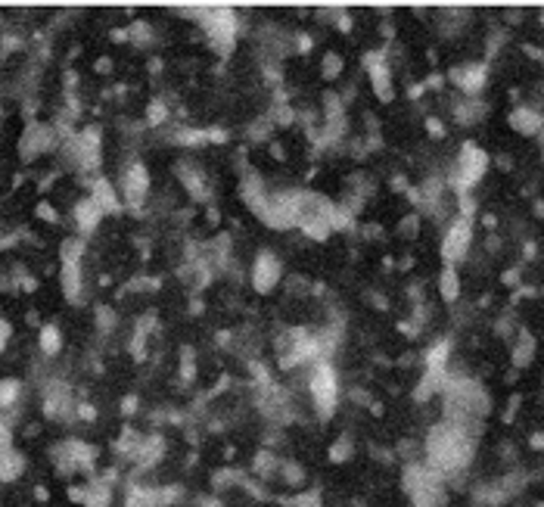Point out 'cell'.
Returning a JSON list of instances; mask_svg holds the SVG:
<instances>
[{
	"label": "cell",
	"instance_id": "7a4b0ae2",
	"mask_svg": "<svg viewBox=\"0 0 544 507\" xmlns=\"http://www.w3.org/2000/svg\"><path fill=\"white\" fill-rule=\"evenodd\" d=\"M311 399L318 405L320 417H330L333 408L339 401V383H336V370L330 361H318L311 370Z\"/></svg>",
	"mask_w": 544,
	"mask_h": 507
},
{
	"label": "cell",
	"instance_id": "cb8c5ba5",
	"mask_svg": "<svg viewBox=\"0 0 544 507\" xmlns=\"http://www.w3.org/2000/svg\"><path fill=\"white\" fill-rule=\"evenodd\" d=\"M532 445H535V448H544V432H535V436H532Z\"/></svg>",
	"mask_w": 544,
	"mask_h": 507
},
{
	"label": "cell",
	"instance_id": "5bb4252c",
	"mask_svg": "<svg viewBox=\"0 0 544 507\" xmlns=\"http://www.w3.org/2000/svg\"><path fill=\"white\" fill-rule=\"evenodd\" d=\"M451 78L460 84V90H467V94H479L482 84H485V66H463V69L451 72Z\"/></svg>",
	"mask_w": 544,
	"mask_h": 507
},
{
	"label": "cell",
	"instance_id": "44dd1931",
	"mask_svg": "<svg viewBox=\"0 0 544 507\" xmlns=\"http://www.w3.org/2000/svg\"><path fill=\"white\" fill-rule=\"evenodd\" d=\"M10 333H13V327H10V321L0 318V355H3V349H7L10 343Z\"/></svg>",
	"mask_w": 544,
	"mask_h": 507
},
{
	"label": "cell",
	"instance_id": "277c9868",
	"mask_svg": "<svg viewBox=\"0 0 544 507\" xmlns=\"http://www.w3.org/2000/svg\"><path fill=\"white\" fill-rule=\"evenodd\" d=\"M488 169V156L473 144H463L460 159H457V190L467 193L473 184H479V178L485 175Z\"/></svg>",
	"mask_w": 544,
	"mask_h": 507
},
{
	"label": "cell",
	"instance_id": "ffe728a7",
	"mask_svg": "<svg viewBox=\"0 0 544 507\" xmlns=\"http://www.w3.org/2000/svg\"><path fill=\"white\" fill-rule=\"evenodd\" d=\"M10 445H13V423L7 414H0V448H10Z\"/></svg>",
	"mask_w": 544,
	"mask_h": 507
},
{
	"label": "cell",
	"instance_id": "9a60e30c",
	"mask_svg": "<svg viewBox=\"0 0 544 507\" xmlns=\"http://www.w3.org/2000/svg\"><path fill=\"white\" fill-rule=\"evenodd\" d=\"M38 349H41V355H47V358H57L59 352H63V333H59V327H53V324L41 327Z\"/></svg>",
	"mask_w": 544,
	"mask_h": 507
},
{
	"label": "cell",
	"instance_id": "2e32d148",
	"mask_svg": "<svg viewBox=\"0 0 544 507\" xmlns=\"http://www.w3.org/2000/svg\"><path fill=\"white\" fill-rule=\"evenodd\" d=\"M510 125L516 128L519 134H538V131H541V125H544V119L535 113V109L523 106V109H516V113L510 115Z\"/></svg>",
	"mask_w": 544,
	"mask_h": 507
},
{
	"label": "cell",
	"instance_id": "6da1fadb",
	"mask_svg": "<svg viewBox=\"0 0 544 507\" xmlns=\"http://www.w3.org/2000/svg\"><path fill=\"white\" fill-rule=\"evenodd\" d=\"M426 457L436 473H454V470L467 467V461L473 457V432L445 420L426 439Z\"/></svg>",
	"mask_w": 544,
	"mask_h": 507
},
{
	"label": "cell",
	"instance_id": "4fadbf2b",
	"mask_svg": "<svg viewBox=\"0 0 544 507\" xmlns=\"http://www.w3.org/2000/svg\"><path fill=\"white\" fill-rule=\"evenodd\" d=\"M22 395H26V383L16 380V376H7L0 380V414H10L19 408Z\"/></svg>",
	"mask_w": 544,
	"mask_h": 507
},
{
	"label": "cell",
	"instance_id": "30bf717a",
	"mask_svg": "<svg viewBox=\"0 0 544 507\" xmlns=\"http://www.w3.org/2000/svg\"><path fill=\"white\" fill-rule=\"evenodd\" d=\"M103 218H106V215L100 212V206H97L90 196H84V200L75 202V209H72V221H75V227H78L81 237H90V233L103 224Z\"/></svg>",
	"mask_w": 544,
	"mask_h": 507
},
{
	"label": "cell",
	"instance_id": "603a6c76",
	"mask_svg": "<svg viewBox=\"0 0 544 507\" xmlns=\"http://www.w3.org/2000/svg\"><path fill=\"white\" fill-rule=\"evenodd\" d=\"M162 119H168V113H165L159 103H153V106H150V122H153V125H159Z\"/></svg>",
	"mask_w": 544,
	"mask_h": 507
},
{
	"label": "cell",
	"instance_id": "8992f818",
	"mask_svg": "<svg viewBox=\"0 0 544 507\" xmlns=\"http://www.w3.org/2000/svg\"><path fill=\"white\" fill-rule=\"evenodd\" d=\"M119 190L125 196L128 206H140L150 193V171H146L144 162H131L125 171H122V181H119Z\"/></svg>",
	"mask_w": 544,
	"mask_h": 507
},
{
	"label": "cell",
	"instance_id": "52a82bcc",
	"mask_svg": "<svg viewBox=\"0 0 544 507\" xmlns=\"http://www.w3.org/2000/svg\"><path fill=\"white\" fill-rule=\"evenodd\" d=\"M469 243H473V227H469V218H457L454 224L448 227L445 240H442V258L448 265L460 262V258L469 252Z\"/></svg>",
	"mask_w": 544,
	"mask_h": 507
},
{
	"label": "cell",
	"instance_id": "e0dca14e",
	"mask_svg": "<svg viewBox=\"0 0 544 507\" xmlns=\"http://www.w3.org/2000/svg\"><path fill=\"white\" fill-rule=\"evenodd\" d=\"M438 293H442L445 302H454L457 296H460V277H457L454 265H445L442 277H438Z\"/></svg>",
	"mask_w": 544,
	"mask_h": 507
},
{
	"label": "cell",
	"instance_id": "8fae6325",
	"mask_svg": "<svg viewBox=\"0 0 544 507\" xmlns=\"http://www.w3.org/2000/svg\"><path fill=\"white\" fill-rule=\"evenodd\" d=\"M28 470V457L22 455L16 445L0 448V482H16L22 479V473Z\"/></svg>",
	"mask_w": 544,
	"mask_h": 507
},
{
	"label": "cell",
	"instance_id": "ac0fdd59",
	"mask_svg": "<svg viewBox=\"0 0 544 507\" xmlns=\"http://www.w3.org/2000/svg\"><path fill=\"white\" fill-rule=\"evenodd\" d=\"M532 352H535V343H532V336H523L519 339V345H516V352H513V364H529L532 361Z\"/></svg>",
	"mask_w": 544,
	"mask_h": 507
},
{
	"label": "cell",
	"instance_id": "ba28073f",
	"mask_svg": "<svg viewBox=\"0 0 544 507\" xmlns=\"http://www.w3.org/2000/svg\"><path fill=\"white\" fill-rule=\"evenodd\" d=\"M364 66H367L370 84H373L376 97L380 100H392V72H389V63L382 53H367L364 57Z\"/></svg>",
	"mask_w": 544,
	"mask_h": 507
},
{
	"label": "cell",
	"instance_id": "7c38bea8",
	"mask_svg": "<svg viewBox=\"0 0 544 507\" xmlns=\"http://www.w3.org/2000/svg\"><path fill=\"white\" fill-rule=\"evenodd\" d=\"M90 200L100 206L103 215H115L122 209V200H119V190H115L113 181H106V178H97L94 184H90Z\"/></svg>",
	"mask_w": 544,
	"mask_h": 507
},
{
	"label": "cell",
	"instance_id": "d6986e66",
	"mask_svg": "<svg viewBox=\"0 0 544 507\" xmlns=\"http://www.w3.org/2000/svg\"><path fill=\"white\" fill-rule=\"evenodd\" d=\"M342 72V57L339 53H327L324 57V78H336Z\"/></svg>",
	"mask_w": 544,
	"mask_h": 507
},
{
	"label": "cell",
	"instance_id": "9c48e42d",
	"mask_svg": "<svg viewBox=\"0 0 544 507\" xmlns=\"http://www.w3.org/2000/svg\"><path fill=\"white\" fill-rule=\"evenodd\" d=\"M175 492L153 486H131L125 495V507H168Z\"/></svg>",
	"mask_w": 544,
	"mask_h": 507
},
{
	"label": "cell",
	"instance_id": "7402d4cb",
	"mask_svg": "<svg viewBox=\"0 0 544 507\" xmlns=\"http://www.w3.org/2000/svg\"><path fill=\"white\" fill-rule=\"evenodd\" d=\"M349 442H336V445H333V451H330V457H333V461H345V457H349Z\"/></svg>",
	"mask_w": 544,
	"mask_h": 507
},
{
	"label": "cell",
	"instance_id": "5b68a950",
	"mask_svg": "<svg viewBox=\"0 0 544 507\" xmlns=\"http://www.w3.org/2000/svg\"><path fill=\"white\" fill-rule=\"evenodd\" d=\"M283 277V262L274 256V252H258L255 256V265H252V287L255 293L268 296L274 293V287L280 283Z\"/></svg>",
	"mask_w": 544,
	"mask_h": 507
},
{
	"label": "cell",
	"instance_id": "3957f363",
	"mask_svg": "<svg viewBox=\"0 0 544 507\" xmlns=\"http://www.w3.org/2000/svg\"><path fill=\"white\" fill-rule=\"evenodd\" d=\"M200 22H202V28L208 32V38L215 41V44H221V47H231L233 44V38H237V16L231 13V10H224V7H206V16H200Z\"/></svg>",
	"mask_w": 544,
	"mask_h": 507
}]
</instances>
